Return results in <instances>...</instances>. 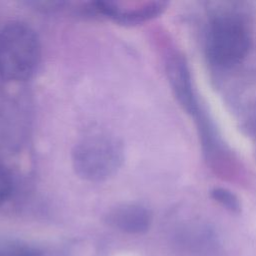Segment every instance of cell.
Here are the masks:
<instances>
[{
    "label": "cell",
    "instance_id": "cell-5",
    "mask_svg": "<svg viewBox=\"0 0 256 256\" xmlns=\"http://www.w3.org/2000/svg\"><path fill=\"white\" fill-rule=\"evenodd\" d=\"M165 1H108L91 2L93 14L101 15L114 23L135 26L160 16L167 8Z\"/></svg>",
    "mask_w": 256,
    "mask_h": 256
},
{
    "label": "cell",
    "instance_id": "cell-4",
    "mask_svg": "<svg viewBox=\"0 0 256 256\" xmlns=\"http://www.w3.org/2000/svg\"><path fill=\"white\" fill-rule=\"evenodd\" d=\"M41 43L28 24L13 21L0 30V76L8 81H25L37 71Z\"/></svg>",
    "mask_w": 256,
    "mask_h": 256
},
{
    "label": "cell",
    "instance_id": "cell-1",
    "mask_svg": "<svg viewBox=\"0 0 256 256\" xmlns=\"http://www.w3.org/2000/svg\"><path fill=\"white\" fill-rule=\"evenodd\" d=\"M253 41L251 17L238 2H219L208 10L203 45L208 63L218 70L239 65Z\"/></svg>",
    "mask_w": 256,
    "mask_h": 256
},
{
    "label": "cell",
    "instance_id": "cell-2",
    "mask_svg": "<svg viewBox=\"0 0 256 256\" xmlns=\"http://www.w3.org/2000/svg\"><path fill=\"white\" fill-rule=\"evenodd\" d=\"M166 72L171 89L186 113L194 119L206 158L216 162L225 152L221 138L202 107L195 89L189 65L183 55L175 53L168 58Z\"/></svg>",
    "mask_w": 256,
    "mask_h": 256
},
{
    "label": "cell",
    "instance_id": "cell-8",
    "mask_svg": "<svg viewBox=\"0 0 256 256\" xmlns=\"http://www.w3.org/2000/svg\"><path fill=\"white\" fill-rule=\"evenodd\" d=\"M0 256H37L25 243L13 239H0Z\"/></svg>",
    "mask_w": 256,
    "mask_h": 256
},
{
    "label": "cell",
    "instance_id": "cell-3",
    "mask_svg": "<svg viewBox=\"0 0 256 256\" xmlns=\"http://www.w3.org/2000/svg\"><path fill=\"white\" fill-rule=\"evenodd\" d=\"M72 167L84 181L100 183L114 177L124 162L122 142L108 133H92L81 138L71 153Z\"/></svg>",
    "mask_w": 256,
    "mask_h": 256
},
{
    "label": "cell",
    "instance_id": "cell-6",
    "mask_svg": "<svg viewBox=\"0 0 256 256\" xmlns=\"http://www.w3.org/2000/svg\"><path fill=\"white\" fill-rule=\"evenodd\" d=\"M109 226L129 234L147 231L152 222L150 210L139 203H122L111 208L106 214Z\"/></svg>",
    "mask_w": 256,
    "mask_h": 256
},
{
    "label": "cell",
    "instance_id": "cell-9",
    "mask_svg": "<svg viewBox=\"0 0 256 256\" xmlns=\"http://www.w3.org/2000/svg\"><path fill=\"white\" fill-rule=\"evenodd\" d=\"M14 178L4 165L0 164V206L4 204L14 191Z\"/></svg>",
    "mask_w": 256,
    "mask_h": 256
},
{
    "label": "cell",
    "instance_id": "cell-7",
    "mask_svg": "<svg viewBox=\"0 0 256 256\" xmlns=\"http://www.w3.org/2000/svg\"><path fill=\"white\" fill-rule=\"evenodd\" d=\"M211 197L222 207L231 212H239L241 203L238 197L229 189L224 187H215L211 190Z\"/></svg>",
    "mask_w": 256,
    "mask_h": 256
}]
</instances>
